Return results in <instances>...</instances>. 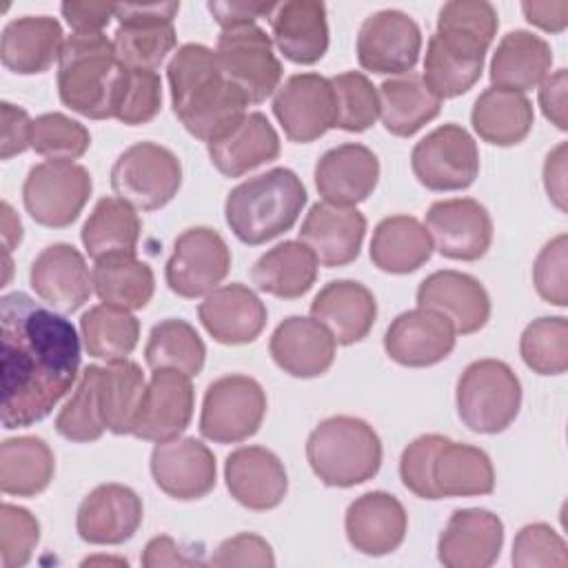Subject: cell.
<instances>
[{
    "label": "cell",
    "instance_id": "6da1fadb",
    "mask_svg": "<svg viewBox=\"0 0 568 568\" xmlns=\"http://www.w3.org/2000/svg\"><path fill=\"white\" fill-rule=\"evenodd\" d=\"M80 335L71 320L22 291L0 300L2 426L44 419L80 375Z\"/></svg>",
    "mask_w": 568,
    "mask_h": 568
},
{
    "label": "cell",
    "instance_id": "7a4b0ae2",
    "mask_svg": "<svg viewBox=\"0 0 568 568\" xmlns=\"http://www.w3.org/2000/svg\"><path fill=\"white\" fill-rule=\"evenodd\" d=\"M166 78L173 113L206 144L246 115L248 100L224 78L215 49L206 44H182L166 67Z\"/></svg>",
    "mask_w": 568,
    "mask_h": 568
},
{
    "label": "cell",
    "instance_id": "3957f363",
    "mask_svg": "<svg viewBox=\"0 0 568 568\" xmlns=\"http://www.w3.org/2000/svg\"><path fill=\"white\" fill-rule=\"evenodd\" d=\"M306 197V186L297 173L275 166L229 191L224 220L240 242L260 246L286 233L297 222Z\"/></svg>",
    "mask_w": 568,
    "mask_h": 568
},
{
    "label": "cell",
    "instance_id": "277c9868",
    "mask_svg": "<svg viewBox=\"0 0 568 568\" xmlns=\"http://www.w3.org/2000/svg\"><path fill=\"white\" fill-rule=\"evenodd\" d=\"M382 439L375 428L351 415L320 422L306 439V459L315 477L333 488L373 479L382 466Z\"/></svg>",
    "mask_w": 568,
    "mask_h": 568
},
{
    "label": "cell",
    "instance_id": "5b68a950",
    "mask_svg": "<svg viewBox=\"0 0 568 568\" xmlns=\"http://www.w3.org/2000/svg\"><path fill=\"white\" fill-rule=\"evenodd\" d=\"M120 67L113 40L104 33L69 36L58 60V95L62 104L91 120L111 118Z\"/></svg>",
    "mask_w": 568,
    "mask_h": 568
},
{
    "label": "cell",
    "instance_id": "8992f818",
    "mask_svg": "<svg viewBox=\"0 0 568 568\" xmlns=\"http://www.w3.org/2000/svg\"><path fill=\"white\" fill-rule=\"evenodd\" d=\"M457 415L473 433H504L519 415L521 384L501 359H475L457 379Z\"/></svg>",
    "mask_w": 568,
    "mask_h": 568
},
{
    "label": "cell",
    "instance_id": "52a82bcc",
    "mask_svg": "<svg viewBox=\"0 0 568 568\" xmlns=\"http://www.w3.org/2000/svg\"><path fill=\"white\" fill-rule=\"evenodd\" d=\"M111 186L131 206L158 211L178 195L182 162L162 144L135 142L118 155L111 169Z\"/></svg>",
    "mask_w": 568,
    "mask_h": 568
},
{
    "label": "cell",
    "instance_id": "ba28073f",
    "mask_svg": "<svg viewBox=\"0 0 568 568\" xmlns=\"http://www.w3.org/2000/svg\"><path fill=\"white\" fill-rule=\"evenodd\" d=\"M215 55L224 78L242 91L248 104L271 98L282 82V62L273 51L271 36L257 24L222 29Z\"/></svg>",
    "mask_w": 568,
    "mask_h": 568
},
{
    "label": "cell",
    "instance_id": "9c48e42d",
    "mask_svg": "<svg viewBox=\"0 0 568 568\" xmlns=\"http://www.w3.org/2000/svg\"><path fill=\"white\" fill-rule=\"evenodd\" d=\"M266 415V393L262 384L248 375H224L209 384L200 433L215 444H240L253 437Z\"/></svg>",
    "mask_w": 568,
    "mask_h": 568
},
{
    "label": "cell",
    "instance_id": "30bf717a",
    "mask_svg": "<svg viewBox=\"0 0 568 568\" xmlns=\"http://www.w3.org/2000/svg\"><path fill=\"white\" fill-rule=\"evenodd\" d=\"M93 191L91 173L75 162H40L29 169L22 184L27 213L42 226L73 224Z\"/></svg>",
    "mask_w": 568,
    "mask_h": 568
},
{
    "label": "cell",
    "instance_id": "8fae6325",
    "mask_svg": "<svg viewBox=\"0 0 568 568\" xmlns=\"http://www.w3.org/2000/svg\"><path fill=\"white\" fill-rule=\"evenodd\" d=\"M178 11L180 2L115 4L118 29L113 33V49L118 62L129 69L158 71L178 44L173 27Z\"/></svg>",
    "mask_w": 568,
    "mask_h": 568
},
{
    "label": "cell",
    "instance_id": "7c38bea8",
    "mask_svg": "<svg viewBox=\"0 0 568 568\" xmlns=\"http://www.w3.org/2000/svg\"><path fill=\"white\" fill-rule=\"evenodd\" d=\"M490 38L468 29L437 24L428 38L422 80L442 100L457 98L481 78Z\"/></svg>",
    "mask_w": 568,
    "mask_h": 568
},
{
    "label": "cell",
    "instance_id": "4fadbf2b",
    "mask_svg": "<svg viewBox=\"0 0 568 568\" xmlns=\"http://www.w3.org/2000/svg\"><path fill=\"white\" fill-rule=\"evenodd\" d=\"M417 182L430 191H462L479 175V149L473 135L455 124H442L426 133L410 153Z\"/></svg>",
    "mask_w": 568,
    "mask_h": 568
},
{
    "label": "cell",
    "instance_id": "5bb4252c",
    "mask_svg": "<svg viewBox=\"0 0 568 568\" xmlns=\"http://www.w3.org/2000/svg\"><path fill=\"white\" fill-rule=\"evenodd\" d=\"M229 271L231 248L224 237L215 229L191 226L175 237L164 277L175 295L195 300L217 288Z\"/></svg>",
    "mask_w": 568,
    "mask_h": 568
},
{
    "label": "cell",
    "instance_id": "9a60e30c",
    "mask_svg": "<svg viewBox=\"0 0 568 568\" xmlns=\"http://www.w3.org/2000/svg\"><path fill=\"white\" fill-rule=\"evenodd\" d=\"M422 53L419 24L399 9L371 13L357 31V62L379 75L410 73Z\"/></svg>",
    "mask_w": 568,
    "mask_h": 568
},
{
    "label": "cell",
    "instance_id": "2e32d148",
    "mask_svg": "<svg viewBox=\"0 0 568 568\" xmlns=\"http://www.w3.org/2000/svg\"><path fill=\"white\" fill-rule=\"evenodd\" d=\"M273 113L284 135L295 144H308L335 129V93L331 78L306 71L280 84L273 98Z\"/></svg>",
    "mask_w": 568,
    "mask_h": 568
},
{
    "label": "cell",
    "instance_id": "e0dca14e",
    "mask_svg": "<svg viewBox=\"0 0 568 568\" xmlns=\"http://www.w3.org/2000/svg\"><path fill=\"white\" fill-rule=\"evenodd\" d=\"M426 231L437 253L448 260L475 262L493 244V217L473 197L437 200L426 211Z\"/></svg>",
    "mask_w": 568,
    "mask_h": 568
},
{
    "label": "cell",
    "instance_id": "ac0fdd59",
    "mask_svg": "<svg viewBox=\"0 0 568 568\" xmlns=\"http://www.w3.org/2000/svg\"><path fill=\"white\" fill-rule=\"evenodd\" d=\"M149 466L155 486L178 501L202 499L217 481L215 455L195 437L158 442L151 450Z\"/></svg>",
    "mask_w": 568,
    "mask_h": 568
},
{
    "label": "cell",
    "instance_id": "d6986e66",
    "mask_svg": "<svg viewBox=\"0 0 568 568\" xmlns=\"http://www.w3.org/2000/svg\"><path fill=\"white\" fill-rule=\"evenodd\" d=\"M193 406L195 390L191 377L175 368H158L146 382L131 435L155 444L180 437L191 424Z\"/></svg>",
    "mask_w": 568,
    "mask_h": 568
},
{
    "label": "cell",
    "instance_id": "ffe728a7",
    "mask_svg": "<svg viewBox=\"0 0 568 568\" xmlns=\"http://www.w3.org/2000/svg\"><path fill=\"white\" fill-rule=\"evenodd\" d=\"M453 324L433 308H410L399 313L384 333L386 355L408 368H424L444 362L455 348Z\"/></svg>",
    "mask_w": 568,
    "mask_h": 568
},
{
    "label": "cell",
    "instance_id": "44dd1931",
    "mask_svg": "<svg viewBox=\"0 0 568 568\" xmlns=\"http://www.w3.org/2000/svg\"><path fill=\"white\" fill-rule=\"evenodd\" d=\"M144 517L140 495L124 484H100L78 506V537L95 546L129 541Z\"/></svg>",
    "mask_w": 568,
    "mask_h": 568
},
{
    "label": "cell",
    "instance_id": "7402d4cb",
    "mask_svg": "<svg viewBox=\"0 0 568 568\" xmlns=\"http://www.w3.org/2000/svg\"><path fill=\"white\" fill-rule=\"evenodd\" d=\"M29 284L44 304L62 315L82 308L93 293L84 255L67 242H55L40 251L31 262Z\"/></svg>",
    "mask_w": 568,
    "mask_h": 568
},
{
    "label": "cell",
    "instance_id": "603a6c76",
    "mask_svg": "<svg viewBox=\"0 0 568 568\" xmlns=\"http://www.w3.org/2000/svg\"><path fill=\"white\" fill-rule=\"evenodd\" d=\"M504 521L486 508H459L437 539V559L446 568H488L499 559Z\"/></svg>",
    "mask_w": 568,
    "mask_h": 568
},
{
    "label": "cell",
    "instance_id": "cb8c5ba5",
    "mask_svg": "<svg viewBox=\"0 0 568 568\" xmlns=\"http://www.w3.org/2000/svg\"><path fill=\"white\" fill-rule=\"evenodd\" d=\"M417 306L442 313L457 335H473L490 320V295L484 284L462 271H435L417 286Z\"/></svg>",
    "mask_w": 568,
    "mask_h": 568
},
{
    "label": "cell",
    "instance_id": "d4e9b609",
    "mask_svg": "<svg viewBox=\"0 0 568 568\" xmlns=\"http://www.w3.org/2000/svg\"><path fill=\"white\" fill-rule=\"evenodd\" d=\"M206 333L226 346L251 344L266 326V304L246 284L231 282L213 288L197 306Z\"/></svg>",
    "mask_w": 568,
    "mask_h": 568
},
{
    "label": "cell",
    "instance_id": "484cf974",
    "mask_svg": "<svg viewBox=\"0 0 568 568\" xmlns=\"http://www.w3.org/2000/svg\"><path fill=\"white\" fill-rule=\"evenodd\" d=\"M348 544L371 557H382L404 544L408 515L402 501L384 490H371L348 504L344 515Z\"/></svg>",
    "mask_w": 568,
    "mask_h": 568
},
{
    "label": "cell",
    "instance_id": "4316f807",
    "mask_svg": "<svg viewBox=\"0 0 568 568\" xmlns=\"http://www.w3.org/2000/svg\"><path fill=\"white\" fill-rule=\"evenodd\" d=\"M231 497L248 510L277 508L288 490V475L280 457L264 446H240L224 462Z\"/></svg>",
    "mask_w": 568,
    "mask_h": 568
},
{
    "label": "cell",
    "instance_id": "83f0119b",
    "mask_svg": "<svg viewBox=\"0 0 568 568\" xmlns=\"http://www.w3.org/2000/svg\"><path fill=\"white\" fill-rule=\"evenodd\" d=\"M366 235V217L355 206L315 202L302 226L300 242L311 248L317 264L335 268L357 260Z\"/></svg>",
    "mask_w": 568,
    "mask_h": 568
},
{
    "label": "cell",
    "instance_id": "f1b7e54d",
    "mask_svg": "<svg viewBox=\"0 0 568 568\" xmlns=\"http://www.w3.org/2000/svg\"><path fill=\"white\" fill-rule=\"evenodd\" d=\"M430 501L446 497H479L495 490V468L486 450L439 437L428 468Z\"/></svg>",
    "mask_w": 568,
    "mask_h": 568
},
{
    "label": "cell",
    "instance_id": "f546056e",
    "mask_svg": "<svg viewBox=\"0 0 568 568\" xmlns=\"http://www.w3.org/2000/svg\"><path fill=\"white\" fill-rule=\"evenodd\" d=\"M379 182L377 155L357 142L328 149L315 164V189L324 202L355 206L364 202Z\"/></svg>",
    "mask_w": 568,
    "mask_h": 568
},
{
    "label": "cell",
    "instance_id": "4dcf8cb0",
    "mask_svg": "<svg viewBox=\"0 0 568 568\" xmlns=\"http://www.w3.org/2000/svg\"><path fill=\"white\" fill-rule=\"evenodd\" d=\"M335 337L315 317L291 315L271 335L268 351L273 362L291 377H320L335 359Z\"/></svg>",
    "mask_w": 568,
    "mask_h": 568
},
{
    "label": "cell",
    "instance_id": "1f68e13d",
    "mask_svg": "<svg viewBox=\"0 0 568 568\" xmlns=\"http://www.w3.org/2000/svg\"><path fill=\"white\" fill-rule=\"evenodd\" d=\"M268 22L273 44L295 64H315L328 51V20L324 2H275Z\"/></svg>",
    "mask_w": 568,
    "mask_h": 568
},
{
    "label": "cell",
    "instance_id": "d6a6232c",
    "mask_svg": "<svg viewBox=\"0 0 568 568\" xmlns=\"http://www.w3.org/2000/svg\"><path fill=\"white\" fill-rule=\"evenodd\" d=\"M62 24L51 16H22L2 29L0 60L18 75L44 73L60 60L64 47Z\"/></svg>",
    "mask_w": 568,
    "mask_h": 568
},
{
    "label": "cell",
    "instance_id": "836d02e7",
    "mask_svg": "<svg viewBox=\"0 0 568 568\" xmlns=\"http://www.w3.org/2000/svg\"><path fill=\"white\" fill-rule=\"evenodd\" d=\"M311 317L324 324L337 344L362 342L377 317L375 295L355 280H333L315 295Z\"/></svg>",
    "mask_w": 568,
    "mask_h": 568
},
{
    "label": "cell",
    "instance_id": "e575fe53",
    "mask_svg": "<svg viewBox=\"0 0 568 568\" xmlns=\"http://www.w3.org/2000/svg\"><path fill=\"white\" fill-rule=\"evenodd\" d=\"M211 164L226 178H240L280 158V135L260 111L246 113L235 126L206 144Z\"/></svg>",
    "mask_w": 568,
    "mask_h": 568
},
{
    "label": "cell",
    "instance_id": "d590c367",
    "mask_svg": "<svg viewBox=\"0 0 568 568\" xmlns=\"http://www.w3.org/2000/svg\"><path fill=\"white\" fill-rule=\"evenodd\" d=\"M552 67V49L532 31H508L490 60L493 87L526 93L544 82Z\"/></svg>",
    "mask_w": 568,
    "mask_h": 568
},
{
    "label": "cell",
    "instance_id": "8d00e7d4",
    "mask_svg": "<svg viewBox=\"0 0 568 568\" xmlns=\"http://www.w3.org/2000/svg\"><path fill=\"white\" fill-rule=\"evenodd\" d=\"M379 120L384 129L397 138L415 135L424 124L435 120L442 111L437 98L419 73H404L384 80L377 87Z\"/></svg>",
    "mask_w": 568,
    "mask_h": 568
},
{
    "label": "cell",
    "instance_id": "74e56055",
    "mask_svg": "<svg viewBox=\"0 0 568 568\" xmlns=\"http://www.w3.org/2000/svg\"><path fill=\"white\" fill-rule=\"evenodd\" d=\"M315 280L317 260L300 240H284L275 244L262 253L251 268V282L255 288L282 300H297L306 295Z\"/></svg>",
    "mask_w": 568,
    "mask_h": 568
},
{
    "label": "cell",
    "instance_id": "f35d334b",
    "mask_svg": "<svg viewBox=\"0 0 568 568\" xmlns=\"http://www.w3.org/2000/svg\"><path fill=\"white\" fill-rule=\"evenodd\" d=\"M435 246L426 226L413 215L384 217L371 240V262L393 275H406L426 264Z\"/></svg>",
    "mask_w": 568,
    "mask_h": 568
},
{
    "label": "cell",
    "instance_id": "ab89813d",
    "mask_svg": "<svg viewBox=\"0 0 568 568\" xmlns=\"http://www.w3.org/2000/svg\"><path fill=\"white\" fill-rule=\"evenodd\" d=\"M142 222L126 200L118 195L100 197L87 217L80 240L87 255L98 262L113 255H135Z\"/></svg>",
    "mask_w": 568,
    "mask_h": 568
},
{
    "label": "cell",
    "instance_id": "60d3db41",
    "mask_svg": "<svg viewBox=\"0 0 568 568\" xmlns=\"http://www.w3.org/2000/svg\"><path fill=\"white\" fill-rule=\"evenodd\" d=\"M532 102L517 91L488 87L473 104L470 124L475 133L495 146H515L532 129Z\"/></svg>",
    "mask_w": 568,
    "mask_h": 568
},
{
    "label": "cell",
    "instance_id": "b9f144b4",
    "mask_svg": "<svg viewBox=\"0 0 568 568\" xmlns=\"http://www.w3.org/2000/svg\"><path fill=\"white\" fill-rule=\"evenodd\" d=\"M55 457L36 435L9 437L0 444V490L16 497H36L51 484Z\"/></svg>",
    "mask_w": 568,
    "mask_h": 568
},
{
    "label": "cell",
    "instance_id": "7bdbcfd3",
    "mask_svg": "<svg viewBox=\"0 0 568 568\" xmlns=\"http://www.w3.org/2000/svg\"><path fill=\"white\" fill-rule=\"evenodd\" d=\"M93 293L102 304L124 311L144 308L155 291L153 268L135 255L102 257L91 268Z\"/></svg>",
    "mask_w": 568,
    "mask_h": 568
},
{
    "label": "cell",
    "instance_id": "ee69618b",
    "mask_svg": "<svg viewBox=\"0 0 568 568\" xmlns=\"http://www.w3.org/2000/svg\"><path fill=\"white\" fill-rule=\"evenodd\" d=\"M84 351L106 364L126 359L140 339V322L131 311L98 304L80 317Z\"/></svg>",
    "mask_w": 568,
    "mask_h": 568
},
{
    "label": "cell",
    "instance_id": "f6af8a7d",
    "mask_svg": "<svg viewBox=\"0 0 568 568\" xmlns=\"http://www.w3.org/2000/svg\"><path fill=\"white\" fill-rule=\"evenodd\" d=\"M144 390V373L133 359L126 357L100 366V404L106 430L113 435H131Z\"/></svg>",
    "mask_w": 568,
    "mask_h": 568
},
{
    "label": "cell",
    "instance_id": "bcb514c9",
    "mask_svg": "<svg viewBox=\"0 0 568 568\" xmlns=\"http://www.w3.org/2000/svg\"><path fill=\"white\" fill-rule=\"evenodd\" d=\"M144 359L151 371L175 368L195 377L204 368L206 346L189 322L169 317L151 328L144 346Z\"/></svg>",
    "mask_w": 568,
    "mask_h": 568
},
{
    "label": "cell",
    "instance_id": "7dc6e473",
    "mask_svg": "<svg viewBox=\"0 0 568 568\" xmlns=\"http://www.w3.org/2000/svg\"><path fill=\"white\" fill-rule=\"evenodd\" d=\"M55 430L69 442L87 444L102 437L106 430L100 404V366L89 364L75 384L73 395L55 415Z\"/></svg>",
    "mask_w": 568,
    "mask_h": 568
},
{
    "label": "cell",
    "instance_id": "c3c4849f",
    "mask_svg": "<svg viewBox=\"0 0 568 568\" xmlns=\"http://www.w3.org/2000/svg\"><path fill=\"white\" fill-rule=\"evenodd\" d=\"M162 109V80L158 71L120 67L113 98L111 118L126 126L151 122Z\"/></svg>",
    "mask_w": 568,
    "mask_h": 568
},
{
    "label": "cell",
    "instance_id": "681fc988",
    "mask_svg": "<svg viewBox=\"0 0 568 568\" xmlns=\"http://www.w3.org/2000/svg\"><path fill=\"white\" fill-rule=\"evenodd\" d=\"M524 364L537 375H561L568 368V320L564 315L532 320L519 339Z\"/></svg>",
    "mask_w": 568,
    "mask_h": 568
},
{
    "label": "cell",
    "instance_id": "f907efd6",
    "mask_svg": "<svg viewBox=\"0 0 568 568\" xmlns=\"http://www.w3.org/2000/svg\"><path fill=\"white\" fill-rule=\"evenodd\" d=\"M331 84L335 93V129L362 133L377 122V87H373V82L364 73L344 71L333 75Z\"/></svg>",
    "mask_w": 568,
    "mask_h": 568
},
{
    "label": "cell",
    "instance_id": "816d5d0a",
    "mask_svg": "<svg viewBox=\"0 0 568 568\" xmlns=\"http://www.w3.org/2000/svg\"><path fill=\"white\" fill-rule=\"evenodd\" d=\"M89 146V129L64 113H42L31 124V149L51 162H73L82 158Z\"/></svg>",
    "mask_w": 568,
    "mask_h": 568
},
{
    "label": "cell",
    "instance_id": "f5cc1de1",
    "mask_svg": "<svg viewBox=\"0 0 568 568\" xmlns=\"http://www.w3.org/2000/svg\"><path fill=\"white\" fill-rule=\"evenodd\" d=\"M40 541V521L27 508L4 501L0 506V564L22 568Z\"/></svg>",
    "mask_w": 568,
    "mask_h": 568
},
{
    "label": "cell",
    "instance_id": "db71d44e",
    "mask_svg": "<svg viewBox=\"0 0 568 568\" xmlns=\"http://www.w3.org/2000/svg\"><path fill=\"white\" fill-rule=\"evenodd\" d=\"M513 566L517 568H546L568 566V548L561 535L544 524L524 526L513 541Z\"/></svg>",
    "mask_w": 568,
    "mask_h": 568
},
{
    "label": "cell",
    "instance_id": "11a10c76",
    "mask_svg": "<svg viewBox=\"0 0 568 568\" xmlns=\"http://www.w3.org/2000/svg\"><path fill=\"white\" fill-rule=\"evenodd\" d=\"M566 248L568 237L559 233L539 251L532 266V282L541 300L555 306L568 304V284H566Z\"/></svg>",
    "mask_w": 568,
    "mask_h": 568
},
{
    "label": "cell",
    "instance_id": "9f6ffc18",
    "mask_svg": "<svg viewBox=\"0 0 568 568\" xmlns=\"http://www.w3.org/2000/svg\"><path fill=\"white\" fill-rule=\"evenodd\" d=\"M211 566H275V555L271 544L255 535V532H240L235 537L224 539L213 557H211Z\"/></svg>",
    "mask_w": 568,
    "mask_h": 568
},
{
    "label": "cell",
    "instance_id": "6f0895ef",
    "mask_svg": "<svg viewBox=\"0 0 568 568\" xmlns=\"http://www.w3.org/2000/svg\"><path fill=\"white\" fill-rule=\"evenodd\" d=\"M2 113V140H0V158L11 160L13 155L31 149V124L33 120L22 106L11 102L0 104Z\"/></svg>",
    "mask_w": 568,
    "mask_h": 568
},
{
    "label": "cell",
    "instance_id": "680465c9",
    "mask_svg": "<svg viewBox=\"0 0 568 568\" xmlns=\"http://www.w3.org/2000/svg\"><path fill=\"white\" fill-rule=\"evenodd\" d=\"M60 13L73 33H102V29L115 18V4L106 2H62Z\"/></svg>",
    "mask_w": 568,
    "mask_h": 568
},
{
    "label": "cell",
    "instance_id": "91938a15",
    "mask_svg": "<svg viewBox=\"0 0 568 568\" xmlns=\"http://www.w3.org/2000/svg\"><path fill=\"white\" fill-rule=\"evenodd\" d=\"M275 2H246V0H233V2H209L206 9L211 11L213 20L222 27H240V24H255L257 18H268Z\"/></svg>",
    "mask_w": 568,
    "mask_h": 568
},
{
    "label": "cell",
    "instance_id": "94428289",
    "mask_svg": "<svg viewBox=\"0 0 568 568\" xmlns=\"http://www.w3.org/2000/svg\"><path fill=\"white\" fill-rule=\"evenodd\" d=\"M566 69H557L555 73H548L544 82L539 84V106L559 131H566Z\"/></svg>",
    "mask_w": 568,
    "mask_h": 568
},
{
    "label": "cell",
    "instance_id": "6125c7cd",
    "mask_svg": "<svg viewBox=\"0 0 568 568\" xmlns=\"http://www.w3.org/2000/svg\"><path fill=\"white\" fill-rule=\"evenodd\" d=\"M524 18L548 33H561L568 27V0L521 2Z\"/></svg>",
    "mask_w": 568,
    "mask_h": 568
},
{
    "label": "cell",
    "instance_id": "be15d7a7",
    "mask_svg": "<svg viewBox=\"0 0 568 568\" xmlns=\"http://www.w3.org/2000/svg\"><path fill=\"white\" fill-rule=\"evenodd\" d=\"M566 142H559L544 162V186L552 204L566 213Z\"/></svg>",
    "mask_w": 568,
    "mask_h": 568
},
{
    "label": "cell",
    "instance_id": "e7e4bbea",
    "mask_svg": "<svg viewBox=\"0 0 568 568\" xmlns=\"http://www.w3.org/2000/svg\"><path fill=\"white\" fill-rule=\"evenodd\" d=\"M195 559L186 557L182 548L169 537V535H158L153 537L142 552V566L146 568H158V566H191Z\"/></svg>",
    "mask_w": 568,
    "mask_h": 568
},
{
    "label": "cell",
    "instance_id": "03108f58",
    "mask_svg": "<svg viewBox=\"0 0 568 568\" xmlns=\"http://www.w3.org/2000/svg\"><path fill=\"white\" fill-rule=\"evenodd\" d=\"M22 240V224L9 202H2V244L4 253H11Z\"/></svg>",
    "mask_w": 568,
    "mask_h": 568
}]
</instances>
